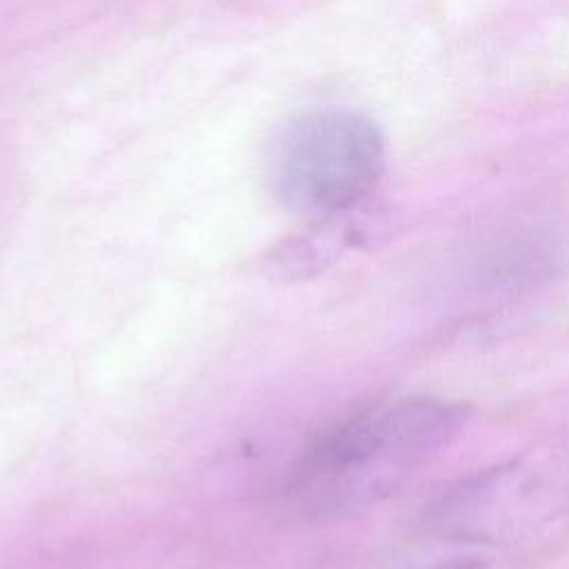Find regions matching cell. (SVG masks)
<instances>
[{
    "instance_id": "obj_2",
    "label": "cell",
    "mask_w": 569,
    "mask_h": 569,
    "mask_svg": "<svg viewBox=\"0 0 569 569\" xmlns=\"http://www.w3.org/2000/svg\"><path fill=\"white\" fill-rule=\"evenodd\" d=\"M385 164L382 133L369 118L322 109L298 118L276 153L280 196L302 213L333 216L376 187Z\"/></svg>"
},
{
    "instance_id": "obj_1",
    "label": "cell",
    "mask_w": 569,
    "mask_h": 569,
    "mask_svg": "<svg viewBox=\"0 0 569 569\" xmlns=\"http://www.w3.org/2000/svg\"><path fill=\"white\" fill-rule=\"evenodd\" d=\"M465 422L460 405L400 398L369 407L320 436L300 458L291 491L316 516L373 505L402 487Z\"/></svg>"
}]
</instances>
